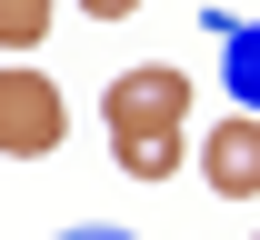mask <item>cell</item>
Here are the masks:
<instances>
[{"label": "cell", "instance_id": "cell-1", "mask_svg": "<svg viewBox=\"0 0 260 240\" xmlns=\"http://www.w3.org/2000/svg\"><path fill=\"white\" fill-rule=\"evenodd\" d=\"M100 120H110V140H170L190 120V80L170 60H140V70H120V80L100 90Z\"/></svg>", "mask_w": 260, "mask_h": 240}, {"label": "cell", "instance_id": "cell-2", "mask_svg": "<svg viewBox=\"0 0 260 240\" xmlns=\"http://www.w3.org/2000/svg\"><path fill=\"white\" fill-rule=\"evenodd\" d=\"M70 130V100L50 70H0V160H50Z\"/></svg>", "mask_w": 260, "mask_h": 240}, {"label": "cell", "instance_id": "cell-3", "mask_svg": "<svg viewBox=\"0 0 260 240\" xmlns=\"http://www.w3.org/2000/svg\"><path fill=\"white\" fill-rule=\"evenodd\" d=\"M200 180L220 200H260V110H230L220 130L200 140Z\"/></svg>", "mask_w": 260, "mask_h": 240}, {"label": "cell", "instance_id": "cell-4", "mask_svg": "<svg viewBox=\"0 0 260 240\" xmlns=\"http://www.w3.org/2000/svg\"><path fill=\"white\" fill-rule=\"evenodd\" d=\"M60 20V0H0V50H40Z\"/></svg>", "mask_w": 260, "mask_h": 240}, {"label": "cell", "instance_id": "cell-5", "mask_svg": "<svg viewBox=\"0 0 260 240\" xmlns=\"http://www.w3.org/2000/svg\"><path fill=\"white\" fill-rule=\"evenodd\" d=\"M110 150H120L130 180H170V170H180V130H170V140H110Z\"/></svg>", "mask_w": 260, "mask_h": 240}, {"label": "cell", "instance_id": "cell-6", "mask_svg": "<svg viewBox=\"0 0 260 240\" xmlns=\"http://www.w3.org/2000/svg\"><path fill=\"white\" fill-rule=\"evenodd\" d=\"M230 40V90H240V110H260V30H220Z\"/></svg>", "mask_w": 260, "mask_h": 240}, {"label": "cell", "instance_id": "cell-7", "mask_svg": "<svg viewBox=\"0 0 260 240\" xmlns=\"http://www.w3.org/2000/svg\"><path fill=\"white\" fill-rule=\"evenodd\" d=\"M80 10H90V20H130L140 0H80Z\"/></svg>", "mask_w": 260, "mask_h": 240}, {"label": "cell", "instance_id": "cell-8", "mask_svg": "<svg viewBox=\"0 0 260 240\" xmlns=\"http://www.w3.org/2000/svg\"><path fill=\"white\" fill-rule=\"evenodd\" d=\"M60 240H130V230H100V220H90V230H60Z\"/></svg>", "mask_w": 260, "mask_h": 240}]
</instances>
